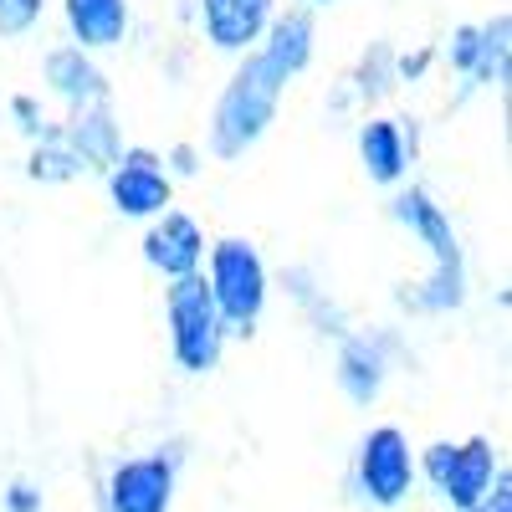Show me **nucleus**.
I'll return each instance as SVG.
<instances>
[{"label": "nucleus", "instance_id": "nucleus-1", "mask_svg": "<svg viewBox=\"0 0 512 512\" xmlns=\"http://www.w3.org/2000/svg\"><path fill=\"white\" fill-rule=\"evenodd\" d=\"M287 82L292 77L262 47H251L241 57V67L231 72L226 93L216 98V113H210V154H216V159H241L272 128Z\"/></svg>", "mask_w": 512, "mask_h": 512}, {"label": "nucleus", "instance_id": "nucleus-2", "mask_svg": "<svg viewBox=\"0 0 512 512\" xmlns=\"http://www.w3.org/2000/svg\"><path fill=\"white\" fill-rule=\"evenodd\" d=\"M390 210H395V221L410 226L425 246H431V256H436L431 282H425V292H420V308H436V313L461 308V297H466V262H461V246H456V231L446 221V210L425 195L420 185L400 190Z\"/></svg>", "mask_w": 512, "mask_h": 512}, {"label": "nucleus", "instance_id": "nucleus-3", "mask_svg": "<svg viewBox=\"0 0 512 512\" xmlns=\"http://www.w3.org/2000/svg\"><path fill=\"white\" fill-rule=\"evenodd\" d=\"M200 277L210 287V303H216L226 333L231 328L251 333L262 308H267V262L256 256V246L241 241V236L216 241L210 246V272H200Z\"/></svg>", "mask_w": 512, "mask_h": 512}, {"label": "nucleus", "instance_id": "nucleus-4", "mask_svg": "<svg viewBox=\"0 0 512 512\" xmlns=\"http://www.w3.org/2000/svg\"><path fill=\"white\" fill-rule=\"evenodd\" d=\"M164 318H169V349H175L180 369L190 374H210L221 364V349H226V323L210 303V287L205 277H180L169 282L164 292Z\"/></svg>", "mask_w": 512, "mask_h": 512}, {"label": "nucleus", "instance_id": "nucleus-5", "mask_svg": "<svg viewBox=\"0 0 512 512\" xmlns=\"http://www.w3.org/2000/svg\"><path fill=\"white\" fill-rule=\"evenodd\" d=\"M415 487V451L400 425H374L359 441V492L374 507H400Z\"/></svg>", "mask_w": 512, "mask_h": 512}, {"label": "nucleus", "instance_id": "nucleus-6", "mask_svg": "<svg viewBox=\"0 0 512 512\" xmlns=\"http://www.w3.org/2000/svg\"><path fill=\"white\" fill-rule=\"evenodd\" d=\"M175 502V456H128L108 472L103 507L108 512H169Z\"/></svg>", "mask_w": 512, "mask_h": 512}, {"label": "nucleus", "instance_id": "nucleus-7", "mask_svg": "<svg viewBox=\"0 0 512 512\" xmlns=\"http://www.w3.org/2000/svg\"><path fill=\"white\" fill-rule=\"evenodd\" d=\"M108 195L118 216H164L169 205V175L154 149H123L108 169Z\"/></svg>", "mask_w": 512, "mask_h": 512}, {"label": "nucleus", "instance_id": "nucleus-8", "mask_svg": "<svg viewBox=\"0 0 512 512\" xmlns=\"http://www.w3.org/2000/svg\"><path fill=\"white\" fill-rule=\"evenodd\" d=\"M497 477H502L497 446H492L487 436H472V441H456V446H451V461H446L436 492L451 502V512H472V507L492 492Z\"/></svg>", "mask_w": 512, "mask_h": 512}, {"label": "nucleus", "instance_id": "nucleus-9", "mask_svg": "<svg viewBox=\"0 0 512 512\" xmlns=\"http://www.w3.org/2000/svg\"><path fill=\"white\" fill-rule=\"evenodd\" d=\"M144 262L154 272H164L169 282L195 277L200 262H205V231L185 216V210H164L144 236Z\"/></svg>", "mask_w": 512, "mask_h": 512}, {"label": "nucleus", "instance_id": "nucleus-10", "mask_svg": "<svg viewBox=\"0 0 512 512\" xmlns=\"http://www.w3.org/2000/svg\"><path fill=\"white\" fill-rule=\"evenodd\" d=\"M200 21L216 52H251L272 26V0H200Z\"/></svg>", "mask_w": 512, "mask_h": 512}, {"label": "nucleus", "instance_id": "nucleus-11", "mask_svg": "<svg viewBox=\"0 0 512 512\" xmlns=\"http://www.w3.org/2000/svg\"><path fill=\"white\" fill-rule=\"evenodd\" d=\"M507 31H512L507 16H497L487 26H461L451 41V62L477 82H502L507 77Z\"/></svg>", "mask_w": 512, "mask_h": 512}, {"label": "nucleus", "instance_id": "nucleus-12", "mask_svg": "<svg viewBox=\"0 0 512 512\" xmlns=\"http://www.w3.org/2000/svg\"><path fill=\"white\" fill-rule=\"evenodd\" d=\"M62 11H67V31L77 52L118 47L128 31V0H62Z\"/></svg>", "mask_w": 512, "mask_h": 512}, {"label": "nucleus", "instance_id": "nucleus-13", "mask_svg": "<svg viewBox=\"0 0 512 512\" xmlns=\"http://www.w3.org/2000/svg\"><path fill=\"white\" fill-rule=\"evenodd\" d=\"M47 82H52V93L67 98L72 108H98V103L108 98L103 72L93 67L88 52H77V47H57V52H47Z\"/></svg>", "mask_w": 512, "mask_h": 512}, {"label": "nucleus", "instance_id": "nucleus-14", "mask_svg": "<svg viewBox=\"0 0 512 512\" xmlns=\"http://www.w3.org/2000/svg\"><path fill=\"white\" fill-rule=\"evenodd\" d=\"M62 139H67V149L77 154V164H82V169H113V164H118V154H123V149H118V128H113L108 103L82 108Z\"/></svg>", "mask_w": 512, "mask_h": 512}, {"label": "nucleus", "instance_id": "nucleus-15", "mask_svg": "<svg viewBox=\"0 0 512 512\" xmlns=\"http://www.w3.org/2000/svg\"><path fill=\"white\" fill-rule=\"evenodd\" d=\"M359 159L374 185H395L405 175V134L395 118H369L359 128Z\"/></svg>", "mask_w": 512, "mask_h": 512}, {"label": "nucleus", "instance_id": "nucleus-16", "mask_svg": "<svg viewBox=\"0 0 512 512\" xmlns=\"http://www.w3.org/2000/svg\"><path fill=\"white\" fill-rule=\"evenodd\" d=\"M313 41H318L313 16H308V11H287V16H272L267 36L256 41V47H262L287 77H297V72L313 62Z\"/></svg>", "mask_w": 512, "mask_h": 512}, {"label": "nucleus", "instance_id": "nucleus-17", "mask_svg": "<svg viewBox=\"0 0 512 512\" xmlns=\"http://www.w3.org/2000/svg\"><path fill=\"white\" fill-rule=\"evenodd\" d=\"M338 384H344V395L369 405L379 395V384H384V359L379 349L369 344V338H349L344 354H338Z\"/></svg>", "mask_w": 512, "mask_h": 512}, {"label": "nucleus", "instance_id": "nucleus-18", "mask_svg": "<svg viewBox=\"0 0 512 512\" xmlns=\"http://www.w3.org/2000/svg\"><path fill=\"white\" fill-rule=\"evenodd\" d=\"M77 175H82V164H77V154L67 149V139H62V134L41 139V149L31 154V180H77Z\"/></svg>", "mask_w": 512, "mask_h": 512}, {"label": "nucleus", "instance_id": "nucleus-19", "mask_svg": "<svg viewBox=\"0 0 512 512\" xmlns=\"http://www.w3.org/2000/svg\"><path fill=\"white\" fill-rule=\"evenodd\" d=\"M47 0H0V36H26L41 21Z\"/></svg>", "mask_w": 512, "mask_h": 512}, {"label": "nucleus", "instance_id": "nucleus-20", "mask_svg": "<svg viewBox=\"0 0 512 512\" xmlns=\"http://www.w3.org/2000/svg\"><path fill=\"white\" fill-rule=\"evenodd\" d=\"M6 512H41V492L31 482H11L6 492Z\"/></svg>", "mask_w": 512, "mask_h": 512}, {"label": "nucleus", "instance_id": "nucleus-21", "mask_svg": "<svg viewBox=\"0 0 512 512\" xmlns=\"http://www.w3.org/2000/svg\"><path fill=\"white\" fill-rule=\"evenodd\" d=\"M472 512H512V492H507V472H502V477L492 482V492H487V497H482V502H477Z\"/></svg>", "mask_w": 512, "mask_h": 512}, {"label": "nucleus", "instance_id": "nucleus-22", "mask_svg": "<svg viewBox=\"0 0 512 512\" xmlns=\"http://www.w3.org/2000/svg\"><path fill=\"white\" fill-rule=\"evenodd\" d=\"M308 6H333V0H308Z\"/></svg>", "mask_w": 512, "mask_h": 512}]
</instances>
